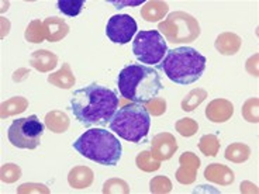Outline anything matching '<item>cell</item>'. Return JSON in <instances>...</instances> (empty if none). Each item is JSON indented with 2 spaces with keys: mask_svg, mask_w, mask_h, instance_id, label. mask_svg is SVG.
<instances>
[{
  "mask_svg": "<svg viewBox=\"0 0 259 194\" xmlns=\"http://www.w3.org/2000/svg\"><path fill=\"white\" fill-rule=\"evenodd\" d=\"M84 6V0H59L58 9L69 17H75L82 12Z\"/></svg>",
  "mask_w": 259,
  "mask_h": 194,
  "instance_id": "obj_9",
  "label": "cell"
},
{
  "mask_svg": "<svg viewBox=\"0 0 259 194\" xmlns=\"http://www.w3.org/2000/svg\"><path fill=\"white\" fill-rule=\"evenodd\" d=\"M71 111L84 127H104L118 110V96L114 90L99 83H91L73 91Z\"/></svg>",
  "mask_w": 259,
  "mask_h": 194,
  "instance_id": "obj_1",
  "label": "cell"
},
{
  "mask_svg": "<svg viewBox=\"0 0 259 194\" xmlns=\"http://www.w3.org/2000/svg\"><path fill=\"white\" fill-rule=\"evenodd\" d=\"M110 131L133 143L143 142L148 136L151 116L144 104L133 103L116 111L109 123Z\"/></svg>",
  "mask_w": 259,
  "mask_h": 194,
  "instance_id": "obj_5",
  "label": "cell"
},
{
  "mask_svg": "<svg viewBox=\"0 0 259 194\" xmlns=\"http://www.w3.org/2000/svg\"><path fill=\"white\" fill-rule=\"evenodd\" d=\"M46 125L39 121L37 116L14 120L9 127L7 136L10 143L20 149H35L41 143Z\"/></svg>",
  "mask_w": 259,
  "mask_h": 194,
  "instance_id": "obj_7",
  "label": "cell"
},
{
  "mask_svg": "<svg viewBox=\"0 0 259 194\" xmlns=\"http://www.w3.org/2000/svg\"><path fill=\"white\" fill-rule=\"evenodd\" d=\"M133 52L143 65L154 66L165 58L168 52L166 41L156 30H143L133 39Z\"/></svg>",
  "mask_w": 259,
  "mask_h": 194,
  "instance_id": "obj_6",
  "label": "cell"
},
{
  "mask_svg": "<svg viewBox=\"0 0 259 194\" xmlns=\"http://www.w3.org/2000/svg\"><path fill=\"white\" fill-rule=\"evenodd\" d=\"M120 94L133 103H148L163 89L161 75L155 68L143 64L124 66L117 79Z\"/></svg>",
  "mask_w": 259,
  "mask_h": 194,
  "instance_id": "obj_2",
  "label": "cell"
},
{
  "mask_svg": "<svg viewBox=\"0 0 259 194\" xmlns=\"http://www.w3.org/2000/svg\"><path fill=\"white\" fill-rule=\"evenodd\" d=\"M207 66V59L192 46H179L166 52L165 58L156 65L169 80L188 86L203 76Z\"/></svg>",
  "mask_w": 259,
  "mask_h": 194,
  "instance_id": "obj_3",
  "label": "cell"
},
{
  "mask_svg": "<svg viewBox=\"0 0 259 194\" xmlns=\"http://www.w3.org/2000/svg\"><path fill=\"white\" fill-rule=\"evenodd\" d=\"M137 26L136 19L130 14H116L110 17L106 26V35L113 44H128L136 37Z\"/></svg>",
  "mask_w": 259,
  "mask_h": 194,
  "instance_id": "obj_8",
  "label": "cell"
},
{
  "mask_svg": "<svg viewBox=\"0 0 259 194\" xmlns=\"http://www.w3.org/2000/svg\"><path fill=\"white\" fill-rule=\"evenodd\" d=\"M73 149L84 158L104 166H116L121 159L123 147L111 131L91 128L84 131L75 142Z\"/></svg>",
  "mask_w": 259,
  "mask_h": 194,
  "instance_id": "obj_4",
  "label": "cell"
}]
</instances>
